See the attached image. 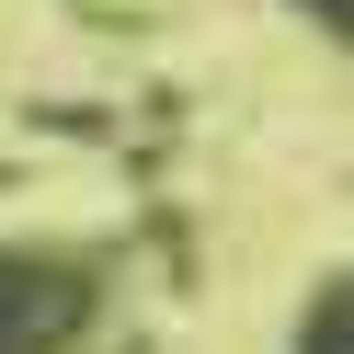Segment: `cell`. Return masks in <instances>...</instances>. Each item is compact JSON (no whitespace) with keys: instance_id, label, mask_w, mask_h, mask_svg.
Listing matches in <instances>:
<instances>
[{"instance_id":"obj_1","label":"cell","mask_w":354,"mask_h":354,"mask_svg":"<svg viewBox=\"0 0 354 354\" xmlns=\"http://www.w3.org/2000/svg\"><path fill=\"white\" fill-rule=\"evenodd\" d=\"M69 331H80V274L0 263V354H69Z\"/></svg>"},{"instance_id":"obj_2","label":"cell","mask_w":354,"mask_h":354,"mask_svg":"<svg viewBox=\"0 0 354 354\" xmlns=\"http://www.w3.org/2000/svg\"><path fill=\"white\" fill-rule=\"evenodd\" d=\"M297 354H354V286H331V297H320V320H308Z\"/></svg>"}]
</instances>
